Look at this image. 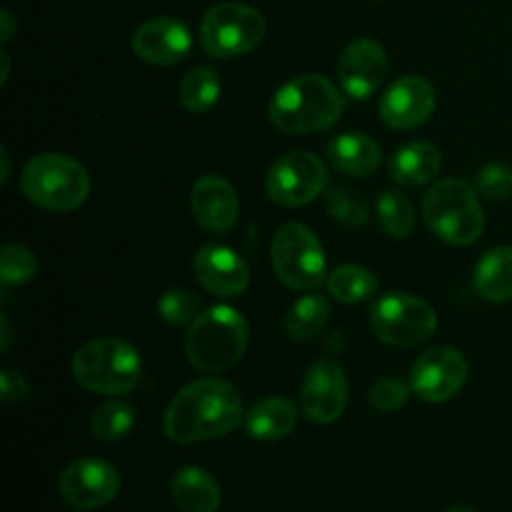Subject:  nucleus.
I'll return each instance as SVG.
<instances>
[{"label":"nucleus","instance_id":"nucleus-38","mask_svg":"<svg viewBox=\"0 0 512 512\" xmlns=\"http://www.w3.org/2000/svg\"><path fill=\"white\" fill-rule=\"evenodd\" d=\"M446 512H476V510H472V508L466 506V504H454V506H450Z\"/></svg>","mask_w":512,"mask_h":512},{"label":"nucleus","instance_id":"nucleus-7","mask_svg":"<svg viewBox=\"0 0 512 512\" xmlns=\"http://www.w3.org/2000/svg\"><path fill=\"white\" fill-rule=\"evenodd\" d=\"M270 260L278 280L294 290H308L322 284L326 258L316 234L300 224H282L270 244Z\"/></svg>","mask_w":512,"mask_h":512},{"label":"nucleus","instance_id":"nucleus-4","mask_svg":"<svg viewBox=\"0 0 512 512\" xmlns=\"http://www.w3.org/2000/svg\"><path fill=\"white\" fill-rule=\"evenodd\" d=\"M22 194L38 208L68 212L78 208L90 192L86 168L72 156L44 152L32 156L20 174Z\"/></svg>","mask_w":512,"mask_h":512},{"label":"nucleus","instance_id":"nucleus-29","mask_svg":"<svg viewBox=\"0 0 512 512\" xmlns=\"http://www.w3.org/2000/svg\"><path fill=\"white\" fill-rule=\"evenodd\" d=\"M326 210L342 226H362L370 218V208L366 198L352 186L336 184L326 192Z\"/></svg>","mask_w":512,"mask_h":512},{"label":"nucleus","instance_id":"nucleus-16","mask_svg":"<svg viewBox=\"0 0 512 512\" xmlns=\"http://www.w3.org/2000/svg\"><path fill=\"white\" fill-rule=\"evenodd\" d=\"M192 272L202 288L222 298L242 294L250 280L244 258L222 244L200 246L192 260Z\"/></svg>","mask_w":512,"mask_h":512},{"label":"nucleus","instance_id":"nucleus-27","mask_svg":"<svg viewBox=\"0 0 512 512\" xmlns=\"http://www.w3.org/2000/svg\"><path fill=\"white\" fill-rule=\"evenodd\" d=\"M380 226L392 238H406L414 230V208L398 190H382L376 200Z\"/></svg>","mask_w":512,"mask_h":512},{"label":"nucleus","instance_id":"nucleus-5","mask_svg":"<svg viewBox=\"0 0 512 512\" xmlns=\"http://www.w3.org/2000/svg\"><path fill=\"white\" fill-rule=\"evenodd\" d=\"M422 216L428 228L452 246H468L484 230L478 192L462 178H444L432 184L422 200Z\"/></svg>","mask_w":512,"mask_h":512},{"label":"nucleus","instance_id":"nucleus-3","mask_svg":"<svg viewBox=\"0 0 512 512\" xmlns=\"http://www.w3.org/2000/svg\"><path fill=\"white\" fill-rule=\"evenodd\" d=\"M248 344V324L240 312L218 304L200 312L186 334V356L198 370L222 372L232 368Z\"/></svg>","mask_w":512,"mask_h":512},{"label":"nucleus","instance_id":"nucleus-26","mask_svg":"<svg viewBox=\"0 0 512 512\" xmlns=\"http://www.w3.org/2000/svg\"><path fill=\"white\" fill-rule=\"evenodd\" d=\"M378 288L376 276L360 264H340L328 276V292L344 304H356Z\"/></svg>","mask_w":512,"mask_h":512},{"label":"nucleus","instance_id":"nucleus-24","mask_svg":"<svg viewBox=\"0 0 512 512\" xmlns=\"http://www.w3.org/2000/svg\"><path fill=\"white\" fill-rule=\"evenodd\" d=\"M332 306L326 296L308 294L298 298L286 312L284 330L296 342H308L322 332L330 318Z\"/></svg>","mask_w":512,"mask_h":512},{"label":"nucleus","instance_id":"nucleus-11","mask_svg":"<svg viewBox=\"0 0 512 512\" xmlns=\"http://www.w3.org/2000/svg\"><path fill=\"white\" fill-rule=\"evenodd\" d=\"M468 364L452 346H432L422 352L410 370V388L424 402H446L464 386Z\"/></svg>","mask_w":512,"mask_h":512},{"label":"nucleus","instance_id":"nucleus-23","mask_svg":"<svg viewBox=\"0 0 512 512\" xmlns=\"http://www.w3.org/2000/svg\"><path fill=\"white\" fill-rule=\"evenodd\" d=\"M298 420L296 408L288 398L272 396L258 400L244 416V428L248 436L260 442L280 440L294 430Z\"/></svg>","mask_w":512,"mask_h":512},{"label":"nucleus","instance_id":"nucleus-20","mask_svg":"<svg viewBox=\"0 0 512 512\" xmlns=\"http://www.w3.org/2000/svg\"><path fill=\"white\" fill-rule=\"evenodd\" d=\"M472 288L488 302L512 298V246L500 244L480 256L472 270Z\"/></svg>","mask_w":512,"mask_h":512},{"label":"nucleus","instance_id":"nucleus-37","mask_svg":"<svg viewBox=\"0 0 512 512\" xmlns=\"http://www.w3.org/2000/svg\"><path fill=\"white\" fill-rule=\"evenodd\" d=\"M2 66H4L2 82H6V78H8V70H10V60H8V54H6V52H2Z\"/></svg>","mask_w":512,"mask_h":512},{"label":"nucleus","instance_id":"nucleus-30","mask_svg":"<svg viewBox=\"0 0 512 512\" xmlns=\"http://www.w3.org/2000/svg\"><path fill=\"white\" fill-rule=\"evenodd\" d=\"M200 296L186 288L166 290L158 298V314L170 326H184L200 314Z\"/></svg>","mask_w":512,"mask_h":512},{"label":"nucleus","instance_id":"nucleus-28","mask_svg":"<svg viewBox=\"0 0 512 512\" xmlns=\"http://www.w3.org/2000/svg\"><path fill=\"white\" fill-rule=\"evenodd\" d=\"M136 412L124 400H110L98 406L90 418L92 434L102 442L122 440L134 426Z\"/></svg>","mask_w":512,"mask_h":512},{"label":"nucleus","instance_id":"nucleus-34","mask_svg":"<svg viewBox=\"0 0 512 512\" xmlns=\"http://www.w3.org/2000/svg\"><path fill=\"white\" fill-rule=\"evenodd\" d=\"M0 382H2V392L0 394H2L4 402L14 404V402H20L28 396V380L18 370L4 368L0 372Z\"/></svg>","mask_w":512,"mask_h":512},{"label":"nucleus","instance_id":"nucleus-9","mask_svg":"<svg viewBox=\"0 0 512 512\" xmlns=\"http://www.w3.org/2000/svg\"><path fill=\"white\" fill-rule=\"evenodd\" d=\"M436 324L434 308L412 294L388 292L370 306V326L390 346L408 348L422 344L434 334Z\"/></svg>","mask_w":512,"mask_h":512},{"label":"nucleus","instance_id":"nucleus-32","mask_svg":"<svg viewBox=\"0 0 512 512\" xmlns=\"http://www.w3.org/2000/svg\"><path fill=\"white\" fill-rule=\"evenodd\" d=\"M476 192L490 200L498 202L512 194V166L504 162H488L484 164L474 178Z\"/></svg>","mask_w":512,"mask_h":512},{"label":"nucleus","instance_id":"nucleus-15","mask_svg":"<svg viewBox=\"0 0 512 512\" xmlns=\"http://www.w3.org/2000/svg\"><path fill=\"white\" fill-rule=\"evenodd\" d=\"M386 66L388 58L382 44L372 38H358L344 48L338 60V84L346 96L366 100L380 88Z\"/></svg>","mask_w":512,"mask_h":512},{"label":"nucleus","instance_id":"nucleus-14","mask_svg":"<svg viewBox=\"0 0 512 512\" xmlns=\"http://www.w3.org/2000/svg\"><path fill=\"white\" fill-rule=\"evenodd\" d=\"M436 106V92L422 76H402L394 80L378 102L384 124L394 130H410L424 124Z\"/></svg>","mask_w":512,"mask_h":512},{"label":"nucleus","instance_id":"nucleus-6","mask_svg":"<svg viewBox=\"0 0 512 512\" xmlns=\"http://www.w3.org/2000/svg\"><path fill=\"white\" fill-rule=\"evenodd\" d=\"M76 382L98 394H126L142 376L138 350L122 338H96L82 344L72 358Z\"/></svg>","mask_w":512,"mask_h":512},{"label":"nucleus","instance_id":"nucleus-21","mask_svg":"<svg viewBox=\"0 0 512 512\" xmlns=\"http://www.w3.org/2000/svg\"><path fill=\"white\" fill-rule=\"evenodd\" d=\"M442 168L440 150L426 140H414L400 146L390 160V176L402 186H422L438 176Z\"/></svg>","mask_w":512,"mask_h":512},{"label":"nucleus","instance_id":"nucleus-22","mask_svg":"<svg viewBox=\"0 0 512 512\" xmlns=\"http://www.w3.org/2000/svg\"><path fill=\"white\" fill-rule=\"evenodd\" d=\"M170 492L182 512H216L220 504L218 482L200 466L180 468L172 476Z\"/></svg>","mask_w":512,"mask_h":512},{"label":"nucleus","instance_id":"nucleus-25","mask_svg":"<svg viewBox=\"0 0 512 512\" xmlns=\"http://www.w3.org/2000/svg\"><path fill=\"white\" fill-rule=\"evenodd\" d=\"M222 82L212 66H196L182 78L178 96L188 112H208L220 98Z\"/></svg>","mask_w":512,"mask_h":512},{"label":"nucleus","instance_id":"nucleus-19","mask_svg":"<svg viewBox=\"0 0 512 512\" xmlns=\"http://www.w3.org/2000/svg\"><path fill=\"white\" fill-rule=\"evenodd\" d=\"M326 156L338 172L354 178L372 174L382 160L376 140L360 132H346L332 138L326 148Z\"/></svg>","mask_w":512,"mask_h":512},{"label":"nucleus","instance_id":"nucleus-33","mask_svg":"<svg viewBox=\"0 0 512 512\" xmlns=\"http://www.w3.org/2000/svg\"><path fill=\"white\" fill-rule=\"evenodd\" d=\"M410 390L412 388L404 380L396 376H382L372 384L368 400L380 412H394L406 404Z\"/></svg>","mask_w":512,"mask_h":512},{"label":"nucleus","instance_id":"nucleus-35","mask_svg":"<svg viewBox=\"0 0 512 512\" xmlns=\"http://www.w3.org/2000/svg\"><path fill=\"white\" fill-rule=\"evenodd\" d=\"M16 34V20L8 10L0 12V40L8 42Z\"/></svg>","mask_w":512,"mask_h":512},{"label":"nucleus","instance_id":"nucleus-1","mask_svg":"<svg viewBox=\"0 0 512 512\" xmlns=\"http://www.w3.org/2000/svg\"><path fill=\"white\" fill-rule=\"evenodd\" d=\"M242 420V398L222 378H198L186 384L166 406L164 434L178 444L210 440L232 432Z\"/></svg>","mask_w":512,"mask_h":512},{"label":"nucleus","instance_id":"nucleus-18","mask_svg":"<svg viewBox=\"0 0 512 512\" xmlns=\"http://www.w3.org/2000/svg\"><path fill=\"white\" fill-rule=\"evenodd\" d=\"M238 208V196L224 178L206 174L194 182L190 210L204 230L214 234L228 232L238 218Z\"/></svg>","mask_w":512,"mask_h":512},{"label":"nucleus","instance_id":"nucleus-12","mask_svg":"<svg viewBox=\"0 0 512 512\" xmlns=\"http://www.w3.org/2000/svg\"><path fill=\"white\" fill-rule=\"evenodd\" d=\"M348 380L344 368L332 358H320L304 374L300 402L306 420L314 424L334 422L346 408Z\"/></svg>","mask_w":512,"mask_h":512},{"label":"nucleus","instance_id":"nucleus-2","mask_svg":"<svg viewBox=\"0 0 512 512\" xmlns=\"http://www.w3.org/2000/svg\"><path fill=\"white\" fill-rule=\"evenodd\" d=\"M344 108V96L326 76L302 74L274 92L268 112L282 132L310 134L336 124Z\"/></svg>","mask_w":512,"mask_h":512},{"label":"nucleus","instance_id":"nucleus-8","mask_svg":"<svg viewBox=\"0 0 512 512\" xmlns=\"http://www.w3.org/2000/svg\"><path fill=\"white\" fill-rule=\"evenodd\" d=\"M266 34L262 14L242 2H220L200 22L202 48L212 58H234L254 50Z\"/></svg>","mask_w":512,"mask_h":512},{"label":"nucleus","instance_id":"nucleus-10","mask_svg":"<svg viewBox=\"0 0 512 512\" xmlns=\"http://www.w3.org/2000/svg\"><path fill=\"white\" fill-rule=\"evenodd\" d=\"M328 184L324 162L306 150L278 158L266 174V194L280 206H302L312 202Z\"/></svg>","mask_w":512,"mask_h":512},{"label":"nucleus","instance_id":"nucleus-39","mask_svg":"<svg viewBox=\"0 0 512 512\" xmlns=\"http://www.w3.org/2000/svg\"><path fill=\"white\" fill-rule=\"evenodd\" d=\"M2 162H4V172H2V182L8 180V154L6 148H2Z\"/></svg>","mask_w":512,"mask_h":512},{"label":"nucleus","instance_id":"nucleus-13","mask_svg":"<svg viewBox=\"0 0 512 512\" xmlns=\"http://www.w3.org/2000/svg\"><path fill=\"white\" fill-rule=\"evenodd\" d=\"M58 488L70 506L90 510L106 506L118 494L120 476L110 462L84 456L62 470Z\"/></svg>","mask_w":512,"mask_h":512},{"label":"nucleus","instance_id":"nucleus-36","mask_svg":"<svg viewBox=\"0 0 512 512\" xmlns=\"http://www.w3.org/2000/svg\"><path fill=\"white\" fill-rule=\"evenodd\" d=\"M2 352H6L8 350V346H10V334H12V328H10V322H8V318L6 316H2Z\"/></svg>","mask_w":512,"mask_h":512},{"label":"nucleus","instance_id":"nucleus-17","mask_svg":"<svg viewBox=\"0 0 512 512\" xmlns=\"http://www.w3.org/2000/svg\"><path fill=\"white\" fill-rule=\"evenodd\" d=\"M138 58L154 66H172L192 48L190 28L172 16H158L140 24L132 36Z\"/></svg>","mask_w":512,"mask_h":512},{"label":"nucleus","instance_id":"nucleus-31","mask_svg":"<svg viewBox=\"0 0 512 512\" xmlns=\"http://www.w3.org/2000/svg\"><path fill=\"white\" fill-rule=\"evenodd\" d=\"M36 256L22 244H4L0 254V278L6 286L24 284L36 274Z\"/></svg>","mask_w":512,"mask_h":512}]
</instances>
